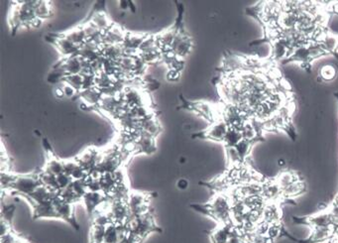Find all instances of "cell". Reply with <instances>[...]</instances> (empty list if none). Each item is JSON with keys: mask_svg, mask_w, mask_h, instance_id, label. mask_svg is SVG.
Instances as JSON below:
<instances>
[{"mask_svg": "<svg viewBox=\"0 0 338 243\" xmlns=\"http://www.w3.org/2000/svg\"><path fill=\"white\" fill-rule=\"evenodd\" d=\"M167 76H168V80H169L176 82V80H178L180 78V72H178V70H170V72H168Z\"/></svg>", "mask_w": 338, "mask_h": 243, "instance_id": "43", "label": "cell"}, {"mask_svg": "<svg viewBox=\"0 0 338 243\" xmlns=\"http://www.w3.org/2000/svg\"><path fill=\"white\" fill-rule=\"evenodd\" d=\"M104 234H106V226L92 224L90 234V243L104 242Z\"/></svg>", "mask_w": 338, "mask_h": 243, "instance_id": "27", "label": "cell"}, {"mask_svg": "<svg viewBox=\"0 0 338 243\" xmlns=\"http://www.w3.org/2000/svg\"><path fill=\"white\" fill-rule=\"evenodd\" d=\"M281 234V226L279 222L276 224H269V228L267 232V236L270 238H273L276 240V238H278Z\"/></svg>", "mask_w": 338, "mask_h": 243, "instance_id": "37", "label": "cell"}, {"mask_svg": "<svg viewBox=\"0 0 338 243\" xmlns=\"http://www.w3.org/2000/svg\"><path fill=\"white\" fill-rule=\"evenodd\" d=\"M39 179H40L41 184L45 186L46 188H48L52 190H60L56 176H54V175H52L48 172L43 171L42 173L39 174Z\"/></svg>", "mask_w": 338, "mask_h": 243, "instance_id": "28", "label": "cell"}, {"mask_svg": "<svg viewBox=\"0 0 338 243\" xmlns=\"http://www.w3.org/2000/svg\"><path fill=\"white\" fill-rule=\"evenodd\" d=\"M100 154L94 148H88L84 152H82L80 155H78L76 159L80 163L82 167H84L88 174L96 169Z\"/></svg>", "mask_w": 338, "mask_h": 243, "instance_id": "8", "label": "cell"}, {"mask_svg": "<svg viewBox=\"0 0 338 243\" xmlns=\"http://www.w3.org/2000/svg\"><path fill=\"white\" fill-rule=\"evenodd\" d=\"M54 206L56 208L58 218L60 220H64L68 222L70 224L74 226V230H78V224H76L74 220V204L64 202L58 196L53 200Z\"/></svg>", "mask_w": 338, "mask_h": 243, "instance_id": "5", "label": "cell"}, {"mask_svg": "<svg viewBox=\"0 0 338 243\" xmlns=\"http://www.w3.org/2000/svg\"><path fill=\"white\" fill-rule=\"evenodd\" d=\"M84 102L90 106H98L102 98V94L98 88L84 90L80 92Z\"/></svg>", "mask_w": 338, "mask_h": 243, "instance_id": "17", "label": "cell"}, {"mask_svg": "<svg viewBox=\"0 0 338 243\" xmlns=\"http://www.w3.org/2000/svg\"><path fill=\"white\" fill-rule=\"evenodd\" d=\"M33 208V218H58L56 214V208L52 200L44 202L41 204H32Z\"/></svg>", "mask_w": 338, "mask_h": 243, "instance_id": "10", "label": "cell"}, {"mask_svg": "<svg viewBox=\"0 0 338 243\" xmlns=\"http://www.w3.org/2000/svg\"><path fill=\"white\" fill-rule=\"evenodd\" d=\"M336 228L334 226L326 228H314L310 238L308 240V243H318L326 242L334 238Z\"/></svg>", "mask_w": 338, "mask_h": 243, "instance_id": "14", "label": "cell"}, {"mask_svg": "<svg viewBox=\"0 0 338 243\" xmlns=\"http://www.w3.org/2000/svg\"><path fill=\"white\" fill-rule=\"evenodd\" d=\"M234 230V224H220L216 230H214L212 234V243H227L232 232Z\"/></svg>", "mask_w": 338, "mask_h": 243, "instance_id": "16", "label": "cell"}, {"mask_svg": "<svg viewBox=\"0 0 338 243\" xmlns=\"http://www.w3.org/2000/svg\"><path fill=\"white\" fill-rule=\"evenodd\" d=\"M142 242L143 240L141 238H139L138 236H134V234H132L129 232L128 236L120 243H141Z\"/></svg>", "mask_w": 338, "mask_h": 243, "instance_id": "42", "label": "cell"}, {"mask_svg": "<svg viewBox=\"0 0 338 243\" xmlns=\"http://www.w3.org/2000/svg\"><path fill=\"white\" fill-rule=\"evenodd\" d=\"M302 222L308 224L312 228H326V226L334 228V218L330 212H322L316 216L306 218V220H302Z\"/></svg>", "mask_w": 338, "mask_h": 243, "instance_id": "11", "label": "cell"}, {"mask_svg": "<svg viewBox=\"0 0 338 243\" xmlns=\"http://www.w3.org/2000/svg\"><path fill=\"white\" fill-rule=\"evenodd\" d=\"M318 43L322 45V47L328 54L336 53L338 48V36L334 34L326 33Z\"/></svg>", "mask_w": 338, "mask_h": 243, "instance_id": "22", "label": "cell"}, {"mask_svg": "<svg viewBox=\"0 0 338 243\" xmlns=\"http://www.w3.org/2000/svg\"><path fill=\"white\" fill-rule=\"evenodd\" d=\"M262 196L266 200H274L282 196V188L276 181L263 184Z\"/></svg>", "mask_w": 338, "mask_h": 243, "instance_id": "21", "label": "cell"}, {"mask_svg": "<svg viewBox=\"0 0 338 243\" xmlns=\"http://www.w3.org/2000/svg\"><path fill=\"white\" fill-rule=\"evenodd\" d=\"M64 37L70 41L72 44L78 46V48L82 47L84 43H86V37L84 31V28H76L64 35Z\"/></svg>", "mask_w": 338, "mask_h": 243, "instance_id": "24", "label": "cell"}, {"mask_svg": "<svg viewBox=\"0 0 338 243\" xmlns=\"http://www.w3.org/2000/svg\"><path fill=\"white\" fill-rule=\"evenodd\" d=\"M264 243H275V240L270 238H268V236H265V238H264Z\"/></svg>", "mask_w": 338, "mask_h": 243, "instance_id": "49", "label": "cell"}, {"mask_svg": "<svg viewBox=\"0 0 338 243\" xmlns=\"http://www.w3.org/2000/svg\"><path fill=\"white\" fill-rule=\"evenodd\" d=\"M41 184L39 174L38 175H23L16 176L12 186H10V190L13 192L22 196L23 198L30 196L34 192V190Z\"/></svg>", "mask_w": 338, "mask_h": 243, "instance_id": "3", "label": "cell"}, {"mask_svg": "<svg viewBox=\"0 0 338 243\" xmlns=\"http://www.w3.org/2000/svg\"><path fill=\"white\" fill-rule=\"evenodd\" d=\"M141 131L144 134L156 138V136H158L161 132V126L157 118L152 116L149 118L141 122Z\"/></svg>", "mask_w": 338, "mask_h": 243, "instance_id": "18", "label": "cell"}, {"mask_svg": "<svg viewBox=\"0 0 338 243\" xmlns=\"http://www.w3.org/2000/svg\"><path fill=\"white\" fill-rule=\"evenodd\" d=\"M227 156H228V160L230 163H232V165H237L240 164L242 162L241 158L239 157L236 149L234 147H230L227 148Z\"/></svg>", "mask_w": 338, "mask_h": 243, "instance_id": "38", "label": "cell"}, {"mask_svg": "<svg viewBox=\"0 0 338 243\" xmlns=\"http://www.w3.org/2000/svg\"><path fill=\"white\" fill-rule=\"evenodd\" d=\"M108 196L104 192H88L82 200L84 202V206L86 208L88 212L92 216L104 202L108 200Z\"/></svg>", "mask_w": 338, "mask_h": 243, "instance_id": "7", "label": "cell"}, {"mask_svg": "<svg viewBox=\"0 0 338 243\" xmlns=\"http://www.w3.org/2000/svg\"><path fill=\"white\" fill-rule=\"evenodd\" d=\"M52 42L58 48L60 53L62 54L64 56H66L68 58L76 56L78 53L80 48L74 44H72L70 41H68L64 36L52 37Z\"/></svg>", "mask_w": 338, "mask_h": 243, "instance_id": "12", "label": "cell"}, {"mask_svg": "<svg viewBox=\"0 0 338 243\" xmlns=\"http://www.w3.org/2000/svg\"><path fill=\"white\" fill-rule=\"evenodd\" d=\"M90 23L104 34L112 26L110 18L104 11H98L94 13Z\"/></svg>", "mask_w": 338, "mask_h": 243, "instance_id": "19", "label": "cell"}, {"mask_svg": "<svg viewBox=\"0 0 338 243\" xmlns=\"http://www.w3.org/2000/svg\"><path fill=\"white\" fill-rule=\"evenodd\" d=\"M320 76L326 80V82H330L336 78V70L334 66L332 64H326L320 70Z\"/></svg>", "mask_w": 338, "mask_h": 243, "instance_id": "32", "label": "cell"}, {"mask_svg": "<svg viewBox=\"0 0 338 243\" xmlns=\"http://www.w3.org/2000/svg\"><path fill=\"white\" fill-rule=\"evenodd\" d=\"M126 226L130 234L138 236L142 240H144V238L150 234L157 230L160 232L154 222L153 216L149 212L142 216H130Z\"/></svg>", "mask_w": 338, "mask_h": 243, "instance_id": "2", "label": "cell"}, {"mask_svg": "<svg viewBox=\"0 0 338 243\" xmlns=\"http://www.w3.org/2000/svg\"><path fill=\"white\" fill-rule=\"evenodd\" d=\"M281 218V210L275 204H266L263 210V220L270 224L279 222Z\"/></svg>", "mask_w": 338, "mask_h": 243, "instance_id": "20", "label": "cell"}, {"mask_svg": "<svg viewBox=\"0 0 338 243\" xmlns=\"http://www.w3.org/2000/svg\"><path fill=\"white\" fill-rule=\"evenodd\" d=\"M227 243H243V236L237 228H234L232 234Z\"/></svg>", "mask_w": 338, "mask_h": 243, "instance_id": "39", "label": "cell"}, {"mask_svg": "<svg viewBox=\"0 0 338 243\" xmlns=\"http://www.w3.org/2000/svg\"><path fill=\"white\" fill-rule=\"evenodd\" d=\"M278 165H279L280 167H284V166H286V160L282 159V158L279 159V160H278Z\"/></svg>", "mask_w": 338, "mask_h": 243, "instance_id": "48", "label": "cell"}, {"mask_svg": "<svg viewBox=\"0 0 338 243\" xmlns=\"http://www.w3.org/2000/svg\"><path fill=\"white\" fill-rule=\"evenodd\" d=\"M228 128L229 126L227 125V123L224 120H218L212 124L208 127V129L204 132L202 137L210 139V140H214V141L224 142L226 133L228 131Z\"/></svg>", "mask_w": 338, "mask_h": 243, "instance_id": "9", "label": "cell"}, {"mask_svg": "<svg viewBox=\"0 0 338 243\" xmlns=\"http://www.w3.org/2000/svg\"><path fill=\"white\" fill-rule=\"evenodd\" d=\"M304 192H306V184L302 182V180H298V181L290 184L288 186L282 188V196L290 198L300 196Z\"/></svg>", "mask_w": 338, "mask_h": 243, "instance_id": "23", "label": "cell"}, {"mask_svg": "<svg viewBox=\"0 0 338 243\" xmlns=\"http://www.w3.org/2000/svg\"><path fill=\"white\" fill-rule=\"evenodd\" d=\"M192 47V40L184 34L178 33L172 45V51L176 55V57L180 60L190 52Z\"/></svg>", "mask_w": 338, "mask_h": 243, "instance_id": "6", "label": "cell"}, {"mask_svg": "<svg viewBox=\"0 0 338 243\" xmlns=\"http://www.w3.org/2000/svg\"><path fill=\"white\" fill-rule=\"evenodd\" d=\"M62 164H64V172L66 174H68V176H70L72 174V172L80 166V163L78 162L76 159L64 160V161H62Z\"/></svg>", "mask_w": 338, "mask_h": 243, "instance_id": "35", "label": "cell"}, {"mask_svg": "<svg viewBox=\"0 0 338 243\" xmlns=\"http://www.w3.org/2000/svg\"><path fill=\"white\" fill-rule=\"evenodd\" d=\"M56 181H58V184L60 190L66 188H68V186H70L72 184V182H74L72 179V177L68 176V175L66 174V173H62V174L56 176Z\"/></svg>", "mask_w": 338, "mask_h": 243, "instance_id": "36", "label": "cell"}, {"mask_svg": "<svg viewBox=\"0 0 338 243\" xmlns=\"http://www.w3.org/2000/svg\"><path fill=\"white\" fill-rule=\"evenodd\" d=\"M239 155V157L241 158V160L243 161L246 156H248L249 152H250V149H251V141H248V140H245V139H242L235 147H234Z\"/></svg>", "mask_w": 338, "mask_h": 243, "instance_id": "33", "label": "cell"}, {"mask_svg": "<svg viewBox=\"0 0 338 243\" xmlns=\"http://www.w3.org/2000/svg\"><path fill=\"white\" fill-rule=\"evenodd\" d=\"M62 90H64V96H68V98H72L76 94V92H78L76 88H74L72 86H70L68 84H64Z\"/></svg>", "mask_w": 338, "mask_h": 243, "instance_id": "41", "label": "cell"}, {"mask_svg": "<svg viewBox=\"0 0 338 243\" xmlns=\"http://www.w3.org/2000/svg\"><path fill=\"white\" fill-rule=\"evenodd\" d=\"M135 143H136V153L150 155L156 151L155 138L147 134L141 133V135L138 138H136Z\"/></svg>", "mask_w": 338, "mask_h": 243, "instance_id": "13", "label": "cell"}, {"mask_svg": "<svg viewBox=\"0 0 338 243\" xmlns=\"http://www.w3.org/2000/svg\"><path fill=\"white\" fill-rule=\"evenodd\" d=\"M36 17L39 19H45L52 15V7L47 1H38L35 9Z\"/></svg>", "mask_w": 338, "mask_h": 243, "instance_id": "30", "label": "cell"}, {"mask_svg": "<svg viewBox=\"0 0 338 243\" xmlns=\"http://www.w3.org/2000/svg\"><path fill=\"white\" fill-rule=\"evenodd\" d=\"M20 238H17L12 232L6 236H1V243H20Z\"/></svg>", "mask_w": 338, "mask_h": 243, "instance_id": "40", "label": "cell"}, {"mask_svg": "<svg viewBox=\"0 0 338 243\" xmlns=\"http://www.w3.org/2000/svg\"><path fill=\"white\" fill-rule=\"evenodd\" d=\"M119 7L122 9V10H126L128 7H129V4H128V1H126V0H121L120 2H119Z\"/></svg>", "mask_w": 338, "mask_h": 243, "instance_id": "46", "label": "cell"}, {"mask_svg": "<svg viewBox=\"0 0 338 243\" xmlns=\"http://www.w3.org/2000/svg\"><path fill=\"white\" fill-rule=\"evenodd\" d=\"M64 82L72 86L74 88H76L80 92L84 88V76L80 74L66 76L64 78Z\"/></svg>", "mask_w": 338, "mask_h": 243, "instance_id": "31", "label": "cell"}, {"mask_svg": "<svg viewBox=\"0 0 338 243\" xmlns=\"http://www.w3.org/2000/svg\"><path fill=\"white\" fill-rule=\"evenodd\" d=\"M126 34L119 26L112 25L104 34V43L106 44H115L122 45L125 40Z\"/></svg>", "mask_w": 338, "mask_h": 243, "instance_id": "15", "label": "cell"}, {"mask_svg": "<svg viewBox=\"0 0 338 243\" xmlns=\"http://www.w3.org/2000/svg\"><path fill=\"white\" fill-rule=\"evenodd\" d=\"M128 4H129V7H130L131 11H132L133 13H135V12H136V7H135V5H134V2H133V1H128Z\"/></svg>", "mask_w": 338, "mask_h": 243, "instance_id": "47", "label": "cell"}, {"mask_svg": "<svg viewBox=\"0 0 338 243\" xmlns=\"http://www.w3.org/2000/svg\"><path fill=\"white\" fill-rule=\"evenodd\" d=\"M104 243H119V232H118V226L110 222L106 226V234H104Z\"/></svg>", "mask_w": 338, "mask_h": 243, "instance_id": "29", "label": "cell"}, {"mask_svg": "<svg viewBox=\"0 0 338 243\" xmlns=\"http://www.w3.org/2000/svg\"><path fill=\"white\" fill-rule=\"evenodd\" d=\"M206 214L210 216L220 224H232V200L224 194H216L210 202L204 206Z\"/></svg>", "mask_w": 338, "mask_h": 243, "instance_id": "1", "label": "cell"}, {"mask_svg": "<svg viewBox=\"0 0 338 243\" xmlns=\"http://www.w3.org/2000/svg\"><path fill=\"white\" fill-rule=\"evenodd\" d=\"M55 96L56 98H62L64 96V92L62 88H58L55 90Z\"/></svg>", "mask_w": 338, "mask_h": 243, "instance_id": "45", "label": "cell"}, {"mask_svg": "<svg viewBox=\"0 0 338 243\" xmlns=\"http://www.w3.org/2000/svg\"><path fill=\"white\" fill-rule=\"evenodd\" d=\"M298 177L296 173L294 172H288V171H284V172H282L280 173V175L278 176L277 180H275L277 184L280 186L281 188H284L286 186H288L290 184H294V182L298 181Z\"/></svg>", "mask_w": 338, "mask_h": 243, "instance_id": "26", "label": "cell"}, {"mask_svg": "<svg viewBox=\"0 0 338 243\" xmlns=\"http://www.w3.org/2000/svg\"><path fill=\"white\" fill-rule=\"evenodd\" d=\"M242 139L243 137H242V133L240 130L229 127L224 142L227 148H230V147H235Z\"/></svg>", "mask_w": 338, "mask_h": 243, "instance_id": "25", "label": "cell"}, {"mask_svg": "<svg viewBox=\"0 0 338 243\" xmlns=\"http://www.w3.org/2000/svg\"><path fill=\"white\" fill-rule=\"evenodd\" d=\"M149 196L139 192H130L127 204L130 212V216H142L149 212L148 208Z\"/></svg>", "mask_w": 338, "mask_h": 243, "instance_id": "4", "label": "cell"}, {"mask_svg": "<svg viewBox=\"0 0 338 243\" xmlns=\"http://www.w3.org/2000/svg\"><path fill=\"white\" fill-rule=\"evenodd\" d=\"M176 188L180 190H186L188 188V181L186 179H180L176 182Z\"/></svg>", "mask_w": 338, "mask_h": 243, "instance_id": "44", "label": "cell"}, {"mask_svg": "<svg viewBox=\"0 0 338 243\" xmlns=\"http://www.w3.org/2000/svg\"><path fill=\"white\" fill-rule=\"evenodd\" d=\"M241 133H242L243 139L248 140V141H252L257 137V130L255 126L250 123H246L244 125V127L241 130Z\"/></svg>", "mask_w": 338, "mask_h": 243, "instance_id": "34", "label": "cell"}]
</instances>
